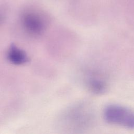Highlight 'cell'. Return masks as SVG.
I'll return each mask as SVG.
<instances>
[{"instance_id":"obj_4","label":"cell","mask_w":134,"mask_h":134,"mask_svg":"<svg viewBox=\"0 0 134 134\" xmlns=\"http://www.w3.org/2000/svg\"><path fill=\"white\" fill-rule=\"evenodd\" d=\"M8 61L15 65H21L28 62L29 58L26 52L12 43L9 46L7 53Z\"/></svg>"},{"instance_id":"obj_3","label":"cell","mask_w":134,"mask_h":134,"mask_svg":"<svg viewBox=\"0 0 134 134\" xmlns=\"http://www.w3.org/2000/svg\"><path fill=\"white\" fill-rule=\"evenodd\" d=\"M22 22L24 28L27 32L34 36L41 35L45 29V25L43 20L35 14H25L23 17Z\"/></svg>"},{"instance_id":"obj_1","label":"cell","mask_w":134,"mask_h":134,"mask_svg":"<svg viewBox=\"0 0 134 134\" xmlns=\"http://www.w3.org/2000/svg\"><path fill=\"white\" fill-rule=\"evenodd\" d=\"M104 118L108 123L128 129H134V111L117 104L107 106L104 109Z\"/></svg>"},{"instance_id":"obj_2","label":"cell","mask_w":134,"mask_h":134,"mask_svg":"<svg viewBox=\"0 0 134 134\" xmlns=\"http://www.w3.org/2000/svg\"><path fill=\"white\" fill-rule=\"evenodd\" d=\"M86 84L88 90L96 94H102L108 89L106 77L99 71H95L90 73L86 79Z\"/></svg>"}]
</instances>
